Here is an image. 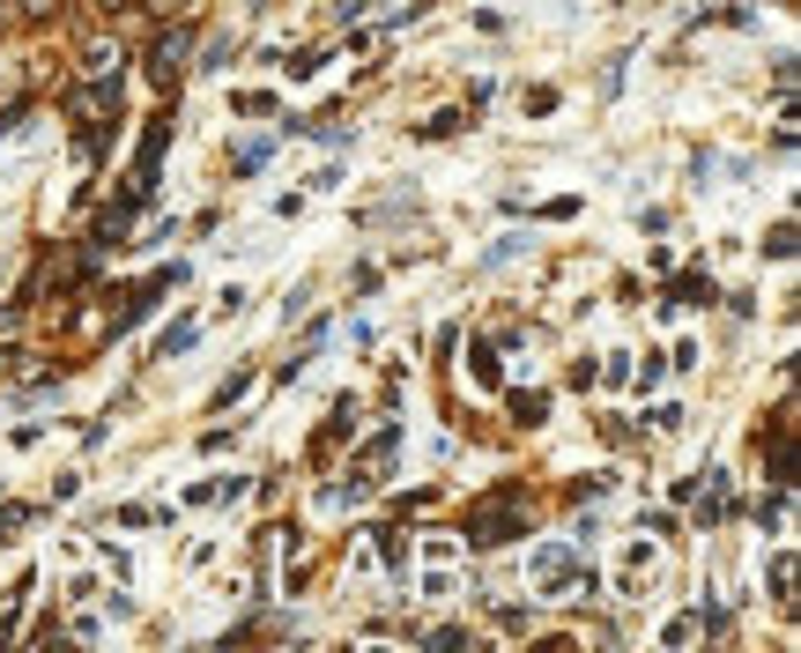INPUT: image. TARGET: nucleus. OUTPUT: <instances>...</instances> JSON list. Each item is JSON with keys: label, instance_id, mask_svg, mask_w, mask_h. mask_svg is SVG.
<instances>
[{"label": "nucleus", "instance_id": "nucleus-4", "mask_svg": "<svg viewBox=\"0 0 801 653\" xmlns=\"http://www.w3.org/2000/svg\"><path fill=\"white\" fill-rule=\"evenodd\" d=\"M550 416V394H512V424H542Z\"/></svg>", "mask_w": 801, "mask_h": 653}, {"label": "nucleus", "instance_id": "nucleus-5", "mask_svg": "<svg viewBox=\"0 0 801 653\" xmlns=\"http://www.w3.org/2000/svg\"><path fill=\"white\" fill-rule=\"evenodd\" d=\"M712 298H720V290H712L705 276H683V282H676V304H712Z\"/></svg>", "mask_w": 801, "mask_h": 653}, {"label": "nucleus", "instance_id": "nucleus-7", "mask_svg": "<svg viewBox=\"0 0 801 653\" xmlns=\"http://www.w3.org/2000/svg\"><path fill=\"white\" fill-rule=\"evenodd\" d=\"M246 386H252V372H230V379H223V394H216V408H230L238 394H246Z\"/></svg>", "mask_w": 801, "mask_h": 653}, {"label": "nucleus", "instance_id": "nucleus-9", "mask_svg": "<svg viewBox=\"0 0 801 653\" xmlns=\"http://www.w3.org/2000/svg\"><path fill=\"white\" fill-rule=\"evenodd\" d=\"M260 8H275V0H260Z\"/></svg>", "mask_w": 801, "mask_h": 653}, {"label": "nucleus", "instance_id": "nucleus-8", "mask_svg": "<svg viewBox=\"0 0 801 653\" xmlns=\"http://www.w3.org/2000/svg\"><path fill=\"white\" fill-rule=\"evenodd\" d=\"M97 8H134V0H97Z\"/></svg>", "mask_w": 801, "mask_h": 653}, {"label": "nucleus", "instance_id": "nucleus-1", "mask_svg": "<svg viewBox=\"0 0 801 653\" xmlns=\"http://www.w3.org/2000/svg\"><path fill=\"white\" fill-rule=\"evenodd\" d=\"M512 535H527L520 490H498L490 505H476V512H468V542H476V550H498V542H512Z\"/></svg>", "mask_w": 801, "mask_h": 653}, {"label": "nucleus", "instance_id": "nucleus-3", "mask_svg": "<svg viewBox=\"0 0 801 653\" xmlns=\"http://www.w3.org/2000/svg\"><path fill=\"white\" fill-rule=\"evenodd\" d=\"M194 334H200L194 320H171V326H164V334H156V356H178V350H186V342H194Z\"/></svg>", "mask_w": 801, "mask_h": 653}, {"label": "nucleus", "instance_id": "nucleus-2", "mask_svg": "<svg viewBox=\"0 0 801 653\" xmlns=\"http://www.w3.org/2000/svg\"><path fill=\"white\" fill-rule=\"evenodd\" d=\"M186 52H194V30H164L149 45V82L156 90H178V75H186Z\"/></svg>", "mask_w": 801, "mask_h": 653}, {"label": "nucleus", "instance_id": "nucleus-6", "mask_svg": "<svg viewBox=\"0 0 801 653\" xmlns=\"http://www.w3.org/2000/svg\"><path fill=\"white\" fill-rule=\"evenodd\" d=\"M764 252H772V260H787V252H794V224H779L772 238H764Z\"/></svg>", "mask_w": 801, "mask_h": 653}]
</instances>
